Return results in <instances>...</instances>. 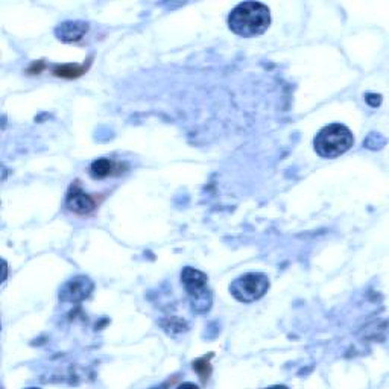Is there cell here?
Segmentation results:
<instances>
[{
  "instance_id": "obj_1",
  "label": "cell",
  "mask_w": 389,
  "mask_h": 389,
  "mask_svg": "<svg viewBox=\"0 0 389 389\" xmlns=\"http://www.w3.org/2000/svg\"><path fill=\"white\" fill-rule=\"evenodd\" d=\"M271 25V11L261 2L239 4L228 16V28L239 37L253 38L262 35Z\"/></svg>"
},
{
  "instance_id": "obj_2",
  "label": "cell",
  "mask_w": 389,
  "mask_h": 389,
  "mask_svg": "<svg viewBox=\"0 0 389 389\" xmlns=\"http://www.w3.org/2000/svg\"><path fill=\"white\" fill-rule=\"evenodd\" d=\"M354 137L350 129L341 124L324 126L313 138L315 152L321 158H337L350 151Z\"/></svg>"
},
{
  "instance_id": "obj_3",
  "label": "cell",
  "mask_w": 389,
  "mask_h": 389,
  "mask_svg": "<svg viewBox=\"0 0 389 389\" xmlns=\"http://www.w3.org/2000/svg\"><path fill=\"white\" fill-rule=\"evenodd\" d=\"M207 275L195 268L187 266L181 273V283L191 298V304L195 312H207L212 306V294L207 286Z\"/></svg>"
},
{
  "instance_id": "obj_4",
  "label": "cell",
  "mask_w": 389,
  "mask_h": 389,
  "mask_svg": "<svg viewBox=\"0 0 389 389\" xmlns=\"http://www.w3.org/2000/svg\"><path fill=\"white\" fill-rule=\"evenodd\" d=\"M269 286L271 283H269L268 275L262 273H248L236 278L230 285V292L237 301L249 304L265 297Z\"/></svg>"
},
{
  "instance_id": "obj_5",
  "label": "cell",
  "mask_w": 389,
  "mask_h": 389,
  "mask_svg": "<svg viewBox=\"0 0 389 389\" xmlns=\"http://www.w3.org/2000/svg\"><path fill=\"white\" fill-rule=\"evenodd\" d=\"M66 205L68 210H72L76 215H90L96 208V199L85 193L81 186L75 183L66 198Z\"/></svg>"
},
{
  "instance_id": "obj_6",
  "label": "cell",
  "mask_w": 389,
  "mask_h": 389,
  "mask_svg": "<svg viewBox=\"0 0 389 389\" xmlns=\"http://www.w3.org/2000/svg\"><path fill=\"white\" fill-rule=\"evenodd\" d=\"M92 289L93 283L87 277H78L64 286L61 294H59V298L63 301H81L90 295Z\"/></svg>"
},
{
  "instance_id": "obj_7",
  "label": "cell",
  "mask_w": 389,
  "mask_h": 389,
  "mask_svg": "<svg viewBox=\"0 0 389 389\" xmlns=\"http://www.w3.org/2000/svg\"><path fill=\"white\" fill-rule=\"evenodd\" d=\"M88 31L85 22H64L55 29L56 37L64 43H76Z\"/></svg>"
},
{
  "instance_id": "obj_8",
  "label": "cell",
  "mask_w": 389,
  "mask_h": 389,
  "mask_svg": "<svg viewBox=\"0 0 389 389\" xmlns=\"http://www.w3.org/2000/svg\"><path fill=\"white\" fill-rule=\"evenodd\" d=\"M119 167L121 166H119L116 162H113V160L99 158L92 163V166H90V175H92L95 179H104L107 176L119 174L116 172L119 171Z\"/></svg>"
},
{
  "instance_id": "obj_9",
  "label": "cell",
  "mask_w": 389,
  "mask_h": 389,
  "mask_svg": "<svg viewBox=\"0 0 389 389\" xmlns=\"http://www.w3.org/2000/svg\"><path fill=\"white\" fill-rule=\"evenodd\" d=\"M87 67L85 66H78V64H64V66H55L54 67V75L61 76V78H78L83 73H85Z\"/></svg>"
},
{
  "instance_id": "obj_10",
  "label": "cell",
  "mask_w": 389,
  "mask_h": 389,
  "mask_svg": "<svg viewBox=\"0 0 389 389\" xmlns=\"http://www.w3.org/2000/svg\"><path fill=\"white\" fill-rule=\"evenodd\" d=\"M213 354H208L204 357H199L193 362V370L198 373V376L201 377L203 382H207L208 377L212 374V365H210V359Z\"/></svg>"
}]
</instances>
